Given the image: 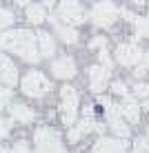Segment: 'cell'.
I'll use <instances>...</instances> for the list:
<instances>
[{
  "label": "cell",
  "instance_id": "1",
  "mask_svg": "<svg viewBox=\"0 0 149 153\" xmlns=\"http://www.w3.org/2000/svg\"><path fill=\"white\" fill-rule=\"evenodd\" d=\"M0 49L20 56L29 65H38L42 58L38 47V33H31L29 29H11L0 33Z\"/></svg>",
  "mask_w": 149,
  "mask_h": 153
},
{
  "label": "cell",
  "instance_id": "2",
  "mask_svg": "<svg viewBox=\"0 0 149 153\" xmlns=\"http://www.w3.org/2000/svg\"><path fill=\"white\" fill-rule=\"evenodd\" d=\"M118 16H120V9L116 7L114 2H109V0H98V2L94 4V9L89 11V20L100 29H109L111 25L118 20Z\"/></svg>",
  "mask_w": 149,
  "mask_h": 153
},
{
  "label": "cell",
  "instance_id": "3",
  "mask_svg": "<svg viewBox=\"0 0 149 153\" xmlns=\"http://www.w3.org/2000/svg\"><path fill=\"white\" fill-rule=\"evenodd\" d=\"M34 142H36V153H65L58 131L49 129V126H40L34 135Z\"/></svg>",
  "mask_w": 149,
  "mask_h": 153
},
{
  "label": "cell",
  "instance_id": "4",
  "mask_svg": "<svg viewBox=\"0 0 149 153\" xmlns=\"http://www.w3.org/2000/svg\"><path fill=\"white\" fill-rule=\"evenodd\" d=\"M98 102L105 104V109H107V124H109V129L114 131L118 138H127V135H129V126L125 124V115L120 113V107L114 104L107 96H103V93L98 96Z\"/></svg>",
  "mask_w": 149,
  "mask_h": 153
},
{
  "label": "cell",
  "instance_id": "5",
  "mask_svg": "<svg viewBox=\"0 0 149 153\" xmlns=\"http://www.w3.org/2000/svg\"><path fill=\"white\" fill-rule=\"evenodd\" d=\"M60 115L67 126H73L78 118V91L69 84L60 89Z\"/></svg>",
  "mask_w": 149,
  "mask_h": 153
},
{
  "label": "cell",
  "instance_id": "6",
  "mask_svg": "<svg viewBox=\"0 0 149 153\" xmlns=\"http://www.w3.org/2000/svg\"><path fill=\"white\" fill-rule=\"evenodd\" d=\"M20 87H22V93L29 98H42L45 93H49L51 89V82L49 78H45L40 71H29L27 76L22 78V82H20Z\"/></svg>",
  "mask_w": 149,
  "mask_h": 153
},
{
  "label": "cell",
  "instance_id": "7",
  "mask_svg": "<svg viewBox=\"0 0 149 153\" xmlns=\"http://www.w3.org/2000/svg\"><path fill=\"white\" fill-rule=\"evenodd\" d=\"M58 18L65 25L76 27V25H82L87 20V13H85L82 4L78 0H60V4H58Z\"/></svg>",
  "mask_w": 149,
  "mask_h": 153
},
{
  "label": "cell",
  "instance_id": "8",
  "mask_svg": "<svg viewBox=\"0 0 149 153\" xmlns=\"http://www.w3.org/2000/svg\"><path fill=\"white\" fill-rule=\"evenodd\" d=\"M142 56L145 51L138 47V42H122V45L116 47V60L120 62L122 67H136L138 62H142Z\"/></svg>",
  "mask_w": 149,
  "mask_h": 153
},
{
  "label": "cell",
  "instance_id": "9",
  "mask_svg": "<svg viewBox=\"0 0 149 153\" xmlns=\"http://www.w3.org/2000/svg\"><path fill=\"white\" fill-rule=\"evenodd\" d=\"M109 73H111V69H107V67H103V65H94V67H89V69H87L89 87H91L94 93H98V96H100V93L109 87Z\"/></svg>",
  "mask_w": 149,
  "mask_h": 153
},
{
  "label": "cell",
  "instance_id": "10",
  "mask_svg": "<svg viewBox=\"0 0 149 153\" xmlns=\"http://www.w3.org/2000/svg\"><path fill=\"white\" fill-rule=\"evenodd\" d=\"M51 73L58 78V80H71L76 76V62H73L71 56H60L51 62Z\"/></svg>",
  "mask_w": 149,
  "mask_h": 153
},
{
  "label": "cell",
  "instance_id": "11",
  "mask_svg": "<svg viewBox=\"0 0 149 153\" xmlns=\"http://www.w3.org/2000/svg\"><path fill=\"white\" fill-rule=\"evenodd\" d=\"M94 153H127V142L125 140H111V138H100L94 144Z\"/></svg>",
  "mask_w": 149,
  "mask_h": 153
},
{
  "label": "cell",
  "instance_id": "12",
  "mask_svg": "<svg viewBox=\"0 0 149 153\" xmlns=\"http://www.w3.org/2000/svg\"><path fill=\"white\" fill-rule=\"evenodd\" d=\"M0 82L7 84V87H13L18 82V69L4 53H0Z\"/></svg>",
  "mask_w": 149,
  "mask_h": 153
},
{
  "label": "cell",
  "instance_id": "13",
  "mask_svg": "<svg viewBox=\"0 0 149 153\" xmlns=\"http://www.w3.org/2000/svg\"><path fill=\"white\" fill-rule=\"evenodd\" d=\"M96 131V122H94V115H85L78 124H73L71 129H69V142H78L82 138V135L91 133Z\"/></svg>",
  "mask_w": 149,
  "mask_h": 153
},
{
  "label": "cell",
  "instance_id": "14",
  "mask_svg": "<svg viewBox=\"0 0 149 153\" xmlns=\"http://www.w3.org/2000/svg\"><path fill=\"white\" fill-rule=\"evenodd\" d=\"M9 113H11V120H16V122H22V124L34 122V118H36V113L31 111L27 104H22V102H13L11 107H9Z\"/></svg>",
  "mask_w": 149,
  "mask_h": 153
},
{
  "label": "cell",
  "instance_id": "15",
  "mask_svg": "<svg viewBox=\"0 0 149 153\" xmlns=\"http://www.w3.org/2000/svg\"><path fill=\"white\" fill-rule=\"evenodd\" d=\"M51 22H54V27H56V33H58V38H60L62 42H67V45H76L78 42V31L71 27V25H60L58 22V16H54V18H49Z\"/></svg>",
  "mask_w": 149,
  "mask_h": 153
},
{
  "label": "cell",
  "instance_id": "16",
  "mask_svg": "<svg viewBox=\"0 0 149 153\" xmlns=\"http://www.w3.org/2000/svg\"><path fill=\"white\" fill-rule=\"evenodd\" d=\"M120 107V113L125 115V120L127 122H138L140 120V107H138V102L134 98H122V102L118 104Z\"/></svg>",
  "mask_w": 149,
  "mask_h": 153
},
{
  "label": "cell",
  "instance_id": "17",
  "mask_svg": "<svg viewBox=\"0 0 149 153\" xmlns=\"http://www.w3.org/2000/svg\"><path fill=\"white\" fill-rule=\"evenodd\" d=\"M38 47L42 58H51L56 53V40L54 36H49V31H38Z\"/></svg>",
  "mask_w": 149,
  "mask_h": 153
},
{
  "label": "cell",
  "instance_id": "18",
  "mask_svg": "<svg viewBox=\"0 0 149 153\" xmlns=\"http://www.w3.org/2000/svg\"><path fill=\"white\" fill-rule=\"evenodd\" d=\"M27 20L31 25H42L47 20V9H45V4H36V2H31L29 7H27Z\"/></svg>",
  "mask_w": 149,
  "mask_h": 153
},
{
  "label": "cell",
  "instance_id": "19",
  "mask_svg": "<svg viewBox=\"0 0 149 153\" xmlns=\"http://www.w3.org/2000/svg\"><path fill=\"white\" fill-rule=\"evenodd\" d=\"M134 25H136V36H134V42H138L140 38H149V16L136 18V20H134Z\"/></svg>",
  "mask_w": 149,
  "mask_h": 153
},
{
  "label": "cell",
  "instance_id": "20",
  "mask_svg": "<svg viewBox=\"0 0 149 153\" xmlns=\"http://www.w3.org/2000/svg\"><path fill=\"white\" fill-rule=\"evenodd\" d=\"M13 20H16V16L9 11V9H0V33H2L4 29H9L13 25Z\"/></svg>",
  "mask_w": 149,
  "mask_h": 153
},
{
  "label": "cell",
  "instance_id": "21",
  "mask_svg": "<svg viewBox=\"0 0 149 153\" xmlns=\"http://www.w3.org/2000/svg\"><path fill=\"white\" fill-rule=\"evenodd\" d=\"M131 89H134V91H131V93H134V98H140V100L149 98V84H147V82H138V80H136Z\"/></svg>",
  "mask_w": 149,
  "mask_h": 153
},
{
  "label": "cell",
  "instance_id": "22",
  "mask_svg": "<svg viewBox=\"0 0 149 153\" xmlns=\"http://www.w3.org/2000/svg\"><path fill=\"white\" fill-rule=\"evenodd\" d=\"M111 91H114V96H120V98H129V89H127V84L122 80H116L111 82Z\"/></svg>",
  "mask_w": 149,
  "mask_h": 153
},
{
  "label": "cell",
  "instance_id": "23",
  "mask_svg": "<svg viewBox=\"0 0 149 153\" xmlns=\"http://www.w3.org/2000/svg\"><path fill=\"white\" fill-rule=\"evenodd\" d=\"M9 100H11V89L4 84V87H0V111L4 107H9Z\"/></svg>",
  "mask_w": 149,
  "mask_h": 153
},
{
  "label": "cell",
  "instance_id": "24",
  "mask_svg": "<svg viewBox=\"0 0 149 153\" xmlns=\"http://www.w3.org/2000/svg\"><path fill=\"white\" fill-rule=\"evenodd\" d=\"M131 153H149V142L138 138V140L134 142V151H131Z\"/></svg>",
  "mask_w": 149,
  "mask_h": 153
},
{
  "label": "cell",
  "instance_id": "25",
  "mask_svg": "<svg viewBox=\"0 0 149 153\" xmlns=\"http://www.w3.org/2000/svg\"><path fill=\"white\" fill-rule=\"evenodd\" d=\"M98 60H100V65L107 67V69H111V67H114V62H111V58H109V53H107L105 49H100V51H98Z\"/></svg>",
  "mask_w": 149,
  "mask_h": 153
},
{
  "label": "cell",
  "instance_id": "26",
  "mask_svg": "<svg viewBox=\"0 0 149 153\" xmlns=\"http://www.w3.org/2000/svg\"><path fill=\"white\" fill-rule=\"evenodd\" d=\"M89 47H94V49H105V47H107V38H105V36H96V38L89 42Z\"/></svg>",
  "mask_w": 149,
  "mask_h": 153
},
{
  "label": "cell",
  "instance_id": "27",
  "mask_svg": "<svg viewBox=\"0 0 149 153\" xmlns=\"http://www.w3.org/2000/svg\"><path fill=\"white\" fill-rule=\"evenodd\" d=\"M131 73H134V78H136V80H140V78H145V73H147V67H145V65H136Z\"/></svg>",
  "mask_w": 149,
  "mask_h": 153
},
{
  "label": "cell",
  "instance_id": "28",
  "mask_svg": "<svg viewBox=\"0 0 149 153\" xmlns=\"http://www.w3.org/2000/svg\"><path fill=\"white\" fill-rule=\"evenodd\" d=\"M13 153H29V146H27V142H25V140L16 142V144H13Z\"/></svg>",
  "mask_w": 149,
  "mask_h": 153
},
{
  "label": "cell",
  "instance_id": "29",
  "mask_svg": "<svg viewBox=\"0 0 149 153\" xmlns=\"http://www.w3.org/2000/svg\"><path fill=\"white\" fill-rule=\"evenodd\" d=\"M7 133H9V122L0 118V140H2V138H7Z\"/></svg>",
  "mask_w": 149,
  "mask_h": 153
},
{
  "label": "cell",
  "instance_id": "30",
  "mask_svg": "<svg viewBox=\"0 0 149 153\" xmlns=\"http://www.w3.org/2000/svg\"><path fill=\"white\" fill-rule=\"evenodd\" d=\"M120 16H125V20H136V16L131 11H127V9H120Z\"/></svg>",
  "mask_w": 149,
  "mask_h": 153
},
{
  "label": "cell",
  "instance_id": "31",
  "mask_svg": "<svg viewBox=\"0 0 149 153\" xmlns=\"http://www.w3.org/2000/svg\"><path fill=\"white\" fill-rule=\"evenodd\" d=\"M16 4H18V7H29L31 4V0H13Z\"/></svg>",
  "mask_w": 149,
  "mask_h": 153
},
{
  "label": "cell",
  "instance_id": "32",
  "mask_svg": "<svg viewBox=\"0 0 149 153\" xmlns=\"http://www.w3.org/2000/svg\"><path fill=\"white\" fill-rule=\"evenodd\" d=\"M142 65L149 69V51H145V56H142Z\"/></svg>",
  "mask_w": 149,
  "mask_h": 153
},
{
  "label": "cell",
  "instance_id": "33",
  "mask_svg": "<svg viewBox=\"0 0 149 153\" xmlns=\"http://www.w3.org/2000/svg\"><path fill=\"white\" fill-rule=\"evenodd\" d=\"M142 109H145V111H149V98L142 100Z\"/></svg>",
  "mask_w": 149,
  "mask_h": 153
},
{
  "label": "cell",
  "instance_id": "34",
  "mask_svg": "<svg viewBox=\"0 0 149 153\" xmlns=\"http://www.w3.org/2000/svg\"><path fill=\"white\" fill-rule=\"evenodd\" d=\"M129 2H134V4H138V7H142V4H145L147 0H129Z\"/></svg>",
  "mask_w": 149,
  "mask_h": 153
},
{
  "label": "cell",
  "instance_id": "35",
  "mask_svg": "<svg viewBox=\"0 0 149 153\" xmlns=\"http://www.w3.org/2000/svg\"><path fill=\"white\" fill-rule=\"evenodd\" d=\"M0 153H13V149H0Z\"/></svg>",
  "mask_w": 149,
  "mask_h": 153
},
{
  "label": "cell",
  "instance_id": "36",
  "mask_svg": "<svg viewBox=\"0 0 149 153\" xmlns=\"http://www.w3.org/2000/svg\"><path fill=\"white\" fill-rule=\"evenodd\" d=\"M147 135H149V129H147Z\"/></svg>",
  "mask_w": 149,
  "mask_h": 153
}]
</instances>
